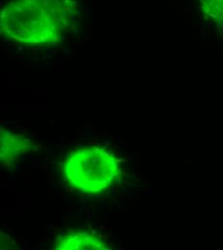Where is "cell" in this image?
<instances>
[{
    "label": "cell",
    "instance_id": "cell-1",
    "mask_svg": "<svg viewBox=\"0 0 223 250\" xmlns=\"http://www.w3.org/2000/svg\"><path fill=\"white\" fill-rule=\"evenodd\" d=\"M74 0H12L0 14L1 34L21 45L60 43L76 21Z\"/></svg>",
    "mask_w": 223,
    "mask_h": 250
},
{
    "label": "cell",
    "instance_id": "cell-2",
    "mask_svg": "<svg viewBox=\"0 0 223 250\" xmlns=\"http://www.w3.org/2000/svg\"><path fill=\"white\" fill-rule=\"evenodd\" d=\"M64 182L75 190L96 194L114 185L121 176V164L111 150L90 146L69 153L63 163Z\"/></svg>",
    "mask_w": 223,
    "mask_h": 250
},
{
    "label": "cell",
    "instance_id": "cell-3",
    "mask_svg": "<svg viewBox=\"0 0 223 250\" xmlns=\"http://www.w3.org/2000/svg\"><path fill=\"white\" fill-rule=\"evenodd\" d=\"M35 144L26 136L1 128L0 160L2 166L10 167L19 157L35 150Z\"/></svg>",
    "mask_w": 223,
    "mask_h": 250
},
{
    "label": "cell",
    "instance_id": "cell-4",
    "mask_svg": "<svg viewBox=\"0 0 223 250\" xmlns=\"http://www.w3.org/2000/svg\"><path fill=\"white\" fill-rule=\"evenodd\" d=\"M54 250H110L108 243L94 234L82 231H68L57 238Z\"/></svg>",
    "mask_w": 223,
    "mask_h": 250
},
{
    "label": "cell",
    "instance_id": "cell-5",
    "mask_svg": "<svg viewBox=\"0 0 223 250\" xmlns=\"http://www.w3.org/2000/svg\"><path fill=\"white\" fill-rule=\"evenodd\" d=\"M197 2L207 20L223 27V0H197Z\"/></svg>",
    "mask_w": 223,
    "mask_h": 250
}]
</instances>
